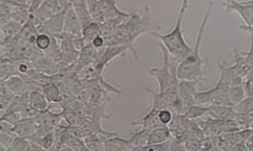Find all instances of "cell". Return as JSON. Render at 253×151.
I'll list each match as a JSON object with an SVG mask.
<instances>
[{
	"label": "cell",
	"instance_id": "12",
	"mask_svg": "<svg viewBox=\"0 0 253 151\" xmlns=\"http://www.w3.org/2000/svg\"><path fill=\"white\" fill-rule=\"evenodd\" d=\"M159 110H149L142 116L131 122L133 127L140 126L142 128L152 129L158 127L165 126L162 124L158 117Z\"/></svg>",
	"mask_w": 253,
	"mask_h": 151
},
{
	"label": "cell",
	"instance_id": "23",
	"mask_svg": "<svg viewBox=\"0 0 253 151\" xmlns=\"http://www.w3.org/2000/svg\"><path fill=\"white\" fill-rule=\"evenodd\" d=\"M18 74L15 60L8 57H1L0 79H5L8 77Z\"/></svg>",
	"mask_w": 253,
	"mask_h": 151
},
{
	"label": "cell",
	"instance_id": "13",
	"mask_svg": "<svg viewBox=\"0 0 253 151\" xmlns=\"http://www.w3.org/2000/svg\"><path fill=\"white\" fill-rule=\"evenodd\" d=\"M104 150L107 151H132L134 146L129 138L116 135L110 137L104 141Z\"/></svg>",
	"mask_w": 253,
	"mask_h": 151
},
{
	"label": "cell",
	"instance_id": "32",
	"mask_svg": "<svg viewBox=\"0 0 253 151\" xmlns=\"http://www.w3.org/2000/svg\"><path fill=\"white\" fill-rule=\"evenodd\" d=\"M170 138L167 141L151 145H146L134 147L133 151H170Z\"/></svg>",
	"mask_w": 253,
	"mask_h": 151
},
{
	"label": "cell",
	"instance_id": "27",
	"mask_svg": "<svg viewBox=\"0 0 253 151\" xmlns=\"http://www.w3.org/2000/svg\"><path fill=\"white\" fill-rule=\"evenodd\" d=\"M53 40V36L44 33L38 32L36 36L35 45L43 55L50 48Z\"/></svg>",
	"mask_w": 253,
	"mask_h": 151
},
{
	"label": "cell",
	"instance_id": "39",
	"mask_svg": "<svg viewBox=\"0 0 253 151\" xmlns=\"http://www.w3.org/2000/svg\"><path fill=\"white\" fill-rule=\"evenodd\" d=\"M0 144L6 147L7 151V149L12 143L14 138L17 135L15 132L13 133L0 132Z\"/></svg>",
	"mask_w": 253,
	"mask_h": 151
},
{
	"label": "cell",
	"instance_id": "24",
	"mask_svg": "<svg viewBox=\"0 0 253 151\" xmlns=\"http://www.w3.org/2000/svg\"><path fill=\"white\" fill-rule=\"evenodd\" d=\"M102 35V30L100 24L93 21L83 28L82 36L88 44L96 37Z\"/></svg>",
	"mask_w": 253,
	"mask_h": 151
},
{
	"label": "cell",
	"instance_id": "9",
	"mask_svg": "<svg viewBox=\"0 0 253 151\" xmlns=\"http://www.w3.org/2000/svg\"><path fill=\"white\" fill-rule=\"evenodd\" d=\"M217 68L219 75L217 82L228 86L242 83L243 77L237 74L232 65L224 62L219 64Z\"/></svg>",
	"mask_w": 253,
	"mask_h": 151
},
{
	"label": "cell",
	"instance_id": "16",
	"mask_svg": "<svg viewBox=\"0 0 253 151\" xmlns=\"http://www.w3.org/2000/svg\"><path fill=\"white\" fill-rule=\"evenodd\" d=\"M6 89L9 92L17 95L29 91L23 77L19 74L12 75L3 80Z\"/></svg>",
	"mask_w": 253,
	"mask_h": 151
},
{
	"label": "cell",
	"instance_id": "45",
	"mask_svg": "<svg viewBox=\"0 0 253 151\" xmlns=\"http://www.w3.org/2000/svg\"><path fill=\"white\" fill-rule=\"evenodd\" d=\"M239 29L242 31L253 34V26H248L246 24H241L239 26Z\"/></svg>",
	"mask_w": 253,
	"mask_h": 151
},
{
	"label": "cell",
	"instance_id": "6",
	"mask_svg": "<svg viewBox=\"0 0 253 151\" xmlns=\"http://www.w3.org/2000/svg\"><path fill=\"white\" fill-rule=\"evenodd\" d=\"M63 114L52 112L47 109L40 112L33 117L36 124V135L39 140L55 128L63 117Z\"/></svg>",
	"mask_w": 253,
	"mask_h": 151
},
{
	"label": "cell",
	"instance_id": "29",
	"mask_svg": "<svg viewBox=\"0 0 253 151\" xmlns=\"http://www.w3.org/2000/svg\"><path fill=\"white\" fill-rule=\"evenodd\" d=\"M83 140L88 151H105L103 141L97 134H91Z\"/></svg>",
	"mask_w": 253,
	"mask_h": 151
},
{
	"label": "cell",
	"instance_id": "22",
	"mask_svg": "<svg viewBox=\"0 0 253 151\" xmlns=\"http://www.w3.org/2000/svg\"><path fill=\"white\" fill-rule=\"evenodd\" d=\"M22 25L19 23L10 20L7 22L0 25V41L6 38H13L20 32Z\"/></svg>",
	"mask_w": 253,
	"mask_h": 151
},
{
	"label": "cell",
	"instance_id": "11",
	"mask_svg": "<svg viewBox=\"0 0 253 151\" xmlns=\"http://www.w3.org/2000/svg\"><path fill=\"white\" fill-rule=\"evenodd\" d=\"M83 27L71 4L67 9L63 32L75 37L82 36Z\"/></svg>",
	"mask_w": 253,
	"mask_h": 151
},
{
	"label": "cell",
	"instance_id": "28",
	"mask_svg": "<svg viewBox=\"0 0 253 151\" xmlns=\"http://www.w3.org/2000/svg\"><path fill=\"white\" fill-rule=\"evenodd\" d=\"M228 95L232 107L246 97L242 84L230 86Z\"/></svg>",
	"mask_w": 253,
	"mask_h": 151
},
{
	"label": "cell",
	"instance_id": "50",
	"mask_svg": "<svg viewBox=\"0 0 253 151\" xmlns=\"http://www.w3.org/2000/svg\"></svg>",
	"mask_w": 253,
	"mask_h": 151
},
{
	"label": "cell",
	"instance_id": "46",
	"mask_svg": "<svg viewBox=\"0 0 253 151\" xmlns=\"http://www.w3.org/2000/svg\"><path fill=\"white\" fill-rule=\"evenodd\" d=\"M246 147L250 151H253V134L248 138Z\"/></svg>",
	"mask_w": 253,
	"mask_h": 151
},
{
	"label": "cell",
	"instance_id": "48",
	"mask_svg": "<svg viewBox=\"0 0 253 151\" xmlns=\"http://www.w3.org/2000/svg\"><path fill=\"white\" fill-rule=\"evenodd\" d=\"M0 151H7V148L6 147H5L4 146L0 144Z\"/></svg>",
	"mask_w": 253,
	"mask_h": 151
},
{
	"label": "cell",
	"instance_id": "47",
	"mask_svg": "<svg viewBox=\"0 0 253 151\" xmlns=\"http://www.w3.org/2000/svg\"><path fill=\"white\" fill-rule=\"evenodd\" d=\"M253 82V67L250 70L248 74L245 76Z\"/></svg>",
	"mask_w": 253,
	"mask_h": 151
},
{
	"label": "cell",
	"instance_id": "33",
	"mask_svg": "<svg viewBox=\"0 0 253 151\" xmlns=\"http://www.w3.org/2000/svg\"><path fill=\"white\" fill-rule=\"evenodd\" d=\"M7 151H30V143L26 138L17 136L13 140Z\"/></svg>",
	"mask_w": 253,
	"mask_h": 151
},
{
	"label": "cell",
	"instance_id": "19",
	"mask_svg": "<svg viewBox=\"0 0 253 151\" xmlns=\"http://www.w3.org/2000/svg\"><path fill=\"white\" fill-rule=\"evenodd\" d=\"M211 117L220 120L234 119L236 113L232 106L210 105L208 113Z\"/></svg>",
	"mask_w": 253,
	"mask_h": 151
},
{
	"label": "cell",
	"instance_id": "3",
	"mask_svg": "<svg viewBox=\"0 0 253 151\" xmlns=\"http://www.w3.org/2000/svg\"><path fill=\"white\" fill-rule=\"evenodd\" d=\"M161 51L162 64L160 67H153L148 71V74L154 78L158 86V91H164L172 83L177 82V67L178 64L170 58L169 54L161 42L157 43Z\"/></svg>",
	"mask_w": 253,
	"mask_h": 151
},
{
	"label": "cell",
	"instance_id": "4",
	"mask_svg": "<svg viewBox=\"0 0 253 151\" xmlns=\"http://www.w3.org/2000/svg\"><path fill=\"white\" fill-rule=\"evenodd\" d=\"M70 3L57 0H44L33 13H30L36 27L44 22L56 13L67 10Z\"/></svg>",
	"mask_w": 253,
	"mask_h": 151
},
{
	"label": "cell",
	"instance_id": "42",
	"mask_svg": "<svg viewBox=\"0 0 253 151\" xmlns=\"http://www.w3.org/2000/svg\"><path fill=\"white\" fill-rule=\"evenodd\" d=\"M170 151H186L183 142L170 137Z\"/></svg>",
	"mask_w": 253,
	"mask_h": 151
},
{
	"label": "cell",
	"instance_id": "15",
	"mask_svg": "<svg viewBox=\"0 0 253 151\" xmlns=\"http://www.w3.org/2000/svg\"><path fill=\"white\" fill-rule=\"evenodd\" d=\"M78 17L83 28L94 21L88 9L86 0H68Z\"/></svg>",
	"mask_w": 253,
	"mask_h": 151
},
{
	"label": "cell",
	"instance_id": "34",
	"mask_svg": "<svg viewBox=\"0 0 253 151\" xmlns=\"http://www.w3.org/2000/svg\"><path fill=\"white\" fill-rule=\"evenodd\" d=\"M38 143L44 151H53L56 143V137L54 131H52L42 136Z\"/></svg>",
	"mask_w": 253,
	"mask_h": 151
},
{
	"label": "cell",
	"instance_id": "37",
	"mask_svg": "<svg viewBox=\"0 0 253 151\" xmlns=\"http://www.w3.org/2000/svg\"><path fill=\"white\" fill-rule=\"evenodd\" d=\"M22 119V114L19 112H7L0 115V119L8 122L13 126L17 124Z\"/></svg>",
	"mask_w": 253,
	"mask_h": 151
},
{
	"label": "cell",
	"instance_id": "26",
	"mask_svg": "<svg viewBox=\"0 0 253 151\" xmlns=\"http://www.w3.org/2000/svg\"><path fill=\"white\" fill-rule=\"evenodd\" d=\"M150 131V130L141 128L136 131L129 132L128 138L133 145L134 148L147 145Z\"/></svg>",
	"mask_w": 253,
	"mask_h": 151
},
{
	"label": "cell",
	"instance_id": "49",
	"mask_svg": "<svg viewBox=\"0 0 253 151\" xmlns=\"http://www.w3.org/2000/svg\"><path fill=\"white\" fill-rule=\"evenodd\" d=\"M250 126L253 130V120L250 124Z\"/></svg>",
	"mask_w": 253,
	"mask_h": 151
},
{
	"label": "cell",
	"instance_id": "38",
	"mask_svg": "<svg viewBox=\"0 0 253 151\" xmlns=\"http://www.w3.org/2000/svg\"><path fill=\"white\" fill-rule=\"evenodd\" d=\"M172 112L169 109L159 110L158 117L160 122L165 126H168L172 119L173 116Z\"/></svg>",
	"mask_w": 253,
	"mask_h": 151
},
{
	"label": "cell",
	"instance_id": "44",
	"mask_svg": "<svg viewBox=\"0 0 253 151\" xmlns=\"http://www.w3.org/2000/svg\"><path fill=\"white\" fill-rule=\"evenodd\" d=\"M91 44L96 48L100 49L105 46V39L102 35L94 38L91 41Z\"/></svg>",
	"mask_w": 253,
	"mask_h": 151
},
{
	"label": "cell",
	"instance_id": "7",
	"mask_svg": "<svg viewBox=\"0 0 253 151\" xmlns=\"http://www.w3.org/2000/svg\"><path fill=\"white\" fill-rule=\"evenodd\" d=\"M221 5L227 12L237 13L245 24L253 26V0H224Z\"/></svg>",
	"mask_w": 253,
	"mask_h": 151
},
{
	"label": "cell",
	"instance_id": "36",
	"mask_svg": "<svg viewBox=\"0 0 253 151\" xmlns=\"http://www.w3.org/2000/svg\"><path fill=\"white\" fill-rule=\"evenodd\" d=\"M68 146L72 151H88L83 139L78 137H71L64 144Z\"/></svg>",
	"mask_w": 253,
	"mask_h": 151
},
{
	"label": "cell",
	"instance_id": "43",
	"mask_svg": "<svg viewBox=\"0 0 253 151\" xmlns=\"http://www.w3.org/2000/svg\"><path fill=\"white\" fill-rule=\"evenodd\" d=\"M14 126L8 122L0 119V132L4 133H13Z\"/></svg>",
	"mask_w": 253,
	"mask_h": 151
},
{
	"label": "cell",
	"instance_id": "17",
	"mask_svg": "<svg viewBox=\"0 0 253 151\" xmlns=\"http://www.w3.org/2000/svg\"><path fill=\"white\" fill-rule=\"evenodd\" d=\"M28 5L23 4L14 0H0V25L11 20L13 11L20 8H29Z\"/></svg>",
	"mask_w": 253,
	"mask_h": 151
},
{
	"label": "cell",
	"instance_id": "20",
	"mask_svg": "<svg viewBox=\"0 0 253 151\" xmlns=\"http://www.w3.org/2000/svg\"><path fill=\"white\" fill-rule=\"evenodd\" d=\"M42 90L49 103H60L63 99V92L54 81L46 83L42 87Z\"/></svg>",
	"mask_w": 253,
	"mask_h": 151
},
{
	"label": "cell",
	"instance_id": "31",
	"mask_svg": "<svg viewBox=\"0 0 253 151\" xmlns=\"http://www.w3.org/2000/svg\"><path fill=\"white\" fill-rule=\"evenodd\" d=\"M237 114H248L253 113V98L246 97L233 106Z\"/></svg>",
	"mask_w": 253,
	"mask_h": 151
},
{
	"label": "cell",
	"instance_id": "10",
	"mask_svg": "<svg viewBox=\"0 0 253 151\" xmlns=\"http://www.w3.org/2000/svg\"><path fill=\"white\" fill-rule=\"evenodd\" d=\"M32 63L37 71L49 76L57 74L60 70V64L56 59L44 55L36 58Z\"/></svg>",
	"mask_w": 253,
	"mask_h": 151
},
{
	"label": "cell",
	"instance_id": "14",
	"mask_svg": "<svg viewBox=\"0 0 253 151\" xmlns=\"http://www.w3.org/2000/svg\"><path fill=\"white\" fill-rule=\"evenodd\" d=\"M36 124L33 118H22L14 126L13 131L17 136L31 140L36 134Z\"/></svg>",
	"mask_w": 253,
	"mask_h": 151
},
{
	"label": "cell",
	"instance_id": "8",
	"mask_svg": "<svg viewBox=\"0 0 253 151\" xmlns=\"http://www.w3.org/2000/svg\"><path fill=\"white\" fill-rule=\"evenodd\" d=\"M66 11L65 10L56 13L42 24L37 26L38 32L44 33L53 37L62 33Z\"/></svg>",
	"mask_w": 253,
	"mask_h": 151
},
{
	"label": "cell",
	"instance_id": "40",
	"mask_svg": "<svg viewBox=\"0 0 253 151\" xmlns=\"http://www.w3.org/2000/svg\"><path fill=\"white\" fill-rule=\"evenodd\" d=\"M246 63L253 67V34H250V43L248 51H243Z\"/></svg>",
	"mask_w": 253,
	"mask_h": 151
},
{
	"label": "cell",
	"instance_id": "18",
	"mask_svg": "<svg viewBox=\"0 0 253 151\" xmlns=\"http://www.w3.org/2000/svg\"><path fill=\"white\" fill-rule=\"evenodd\" d=\"M29 103L30 106L38 112L46 110L49 102L42 89H34L29 92Z\"/></svg>",
	"mask_w": 253,
	"mask_h": 151
},
{
	"label": "cell",
	"instance_id": "35",
	"mask_svg": "<svg viewBox=\"0 0 253 151\" xmlns=\"http://www.w3.org/2000/svg\"><path fill=\"white\" fill-rule=\"evenodd\" d=\"M30 15L29 8H20L12 12L11 19L23 26L28 21Z\"/></svg>",
	"mask_w": 253,
	"mask_h": 151
},
{
	"label": "cell",
	"instance_id": "25",
	"mask_svg": "<svg viewBox=\"0 0 253 151\" xmlns=\"http://www.w3.org/2000/svg\"><path fill=\"white\" fill-rule=\"evenodd\" d=\"M217 91L215 86L204 91H197L194 97L197 104L210 106L211 105L212 99Z\"/></svg>",
	"mask_w": 253,
	"mask_h": 151
},
{
	"label": "cell",
	"instance_id": "21",
	"mask_svg": "<svg viewBox=\"0 0 253 151\" xmlns=\"http://www.w3.org/2000/svg\"><path fill=\"white\" fill-rule=\"evenodd\" d=\"M171 134L167 126L158 127L151 130L147 145L162 143L169 140Z\"/></svg>",
	"mask_w": 253,
	"mask_h": 151
},
{
	"label": "cell",
	"instance_id": "1",
	"mask_svg": "<svg viewBox=\"0 0 253 151\" xmlns=\"http://www.w3.org/2000/svg\"><path fill=\"white\" fill-rule=\"evenodd\" d=\"M213 6L212 1L209 0L207 3V9L201 20L192 49L177 66V76L179 80L205 79L204 67L208 63L209 60L202 57L200 49Z\"/></svg>",
	"mask_w": 253,
	"mask_h": 151
},
{
	"label": "cell",
	"instance_id": "41",
	"mask_svg": "<svg viewBox=\"0 0 253 151\" xmlns=\"http://www.w3.org/2000/svg\"><path fill=\"white\" fill-rule=\"evenodd\" d=\"M242 84L244 88L246 97L253 98V82L244 77Z\"/></svg>",
	"mask_w": 253,
	"mask_h": 151
},
{
	"label": "cell",
	"instance_id": "30",
	"mask_svg": "<svg viewBox=\"0 0 253 151\" xmlns=\"http://www.w3.org/2000/svg\"><path fill=\"white\" fill-rule=\"evenodd\" d=\"M210 108V105L204 106L196 104L191 106L183 114L188 119L194 120L207 113Z\"/></svg>",
	"mask_w": 253,
	"mask_h": 151
},
{
	"label": "cell",
	"instance_id": "5",
	"mask_svg": "<svg viewBox=\"0 0 253 151\" xmlns=\"http://www.w3.org/2000/svg\"><path fill=\"white\" fill-rule=\"evenodd\" d=\"M204 79L193 80H179L178 83V94L180 105V114H184L192 105L196 104L195 94L197 87Z\"/></svg>",
	"mask_w": 253,
	"mask_h": 151
},
{
	"label": "cell",
	"instance_id": "2",
	"mask_svg": "<svg viewBox=\"0 0 253 151\" xmlns=\"http://www.w3.org/2000/svg\"><path fill=\"white\" fill-rule=\"evenodd\" d=\"M189 6V0H181L176 22L173 28L165 34L156 31H150V36L160 40L168 50L170 57L179 64L192 50L186 41L182 31V23L186 11Z\"/></svg>",
	"mask_w": 253,
	"mask_h": 151
}]
</instances>
